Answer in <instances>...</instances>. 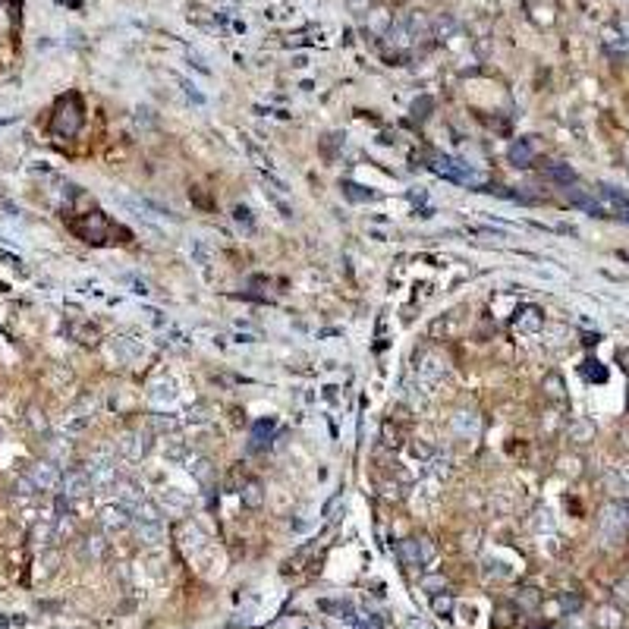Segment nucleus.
<instances>
[{
	"label": "nucleus",
	"mask_w": 629,
	"mask_h": 629,
	"mask_svg": "<svg viewBox=\"0 0 629 629\" xmlns=\"http://www.w3.org/2000/svg\"><path fill=\"white\" fill-rule=\"evenodd\" d=\"M63 491H67V497H82L91 491V475L85 472H69L67 478H63Z\"/></svg>",
	"instance_id": "obj_5"
},
{
	"label": "nucleus",
	"mask_w": 629,
	"mask_h": 629,
	"mask_svg": "<svg viewBox=\"0 0 629 629\" xmlns=\"http://www.w3.org/2000/svg\"><path fill=\"white\" fill-rule=\"evenodd\" d=\"M623 221H629V208H626V211H623Z\"/></svg>",
	"instance_id": "obj_16"
},
{
	"label": "nucleus",
	"mask_w": 629,
	"mask_h": 629,
	"mask_svg": "<svg viewBox=\"0 0 629 629\" xmlns=\"http://www.w3.org/2000/svg\"><path fill=\"white\" fill-rule=\"evenodd\" d=\"M570 201L576 208H582V211H588V214H601V205L592 199V195H585L582 189H570Z\"/></svg>",
	"instance_id": "obj_8"
},
{
	"label": "nucleus",
	"mask_w": 629,
	"mask_h": 629,
	"mask_svg": "<svg viewBox=\"0 0 629 629\" xmlns=\"http://www.w3.org/2000/svg\"><path fill=\"white\" fill-rule=\"evenodd\" d=\"M233 217H236V221H239V223H243V221H245V223H249V221H252V217H249V208H243V205H239V208H236V211H233Z\"/></svg>",
	"instance_id": "obj_15"
},
{
	"label": "nucleus",
	"mask_w": 629,
	"mask_h": 629,
	"mask_svg": "<svg viewBox=\"0 0 629 629\" xmlns=\"http://www.w3.org/2000/svg\"><path fill=\"white\" fill-rule=\"evenodd\" d=\"M582 375L588 377V381H607V368L601 362H595V359H588V362H582Z\"/></svg>",
	"instance_id": "obj_11"
},
{
	"label": "nucleus",
	"mask_w": 629,
	"mask_h": 629,
	"mask_svg": "<svg viewBox=\"0 0 629 629\" xmlns=\"http://www.w3.org/2000/svg\"><path fill=\"white\" fill-rule=\"evenodd\" d=\"M343 189H346V195H349L353 201H365V199H371V192H359L362 186H355V183H346Z\"/></svg>",
	"instance_id": "obj_13"
},
{
	"label": "nucleus",
	"mask_w": 629,
	"mask_h": 629,
	"mask_svg": "<svg viewBox=\"0 0 629 629\" xmlns=\"http://www.w3.org/2000/svg\"><path fill=\"white\" fill-rule=\"evenodd\" d=\"M522 315H526V318H519V321H516V324L522 327V331H538L541 321H544V318H541V311H538V309H526Z\"/></svg>",
	"instance_id": "obj_12"
},
{
	"label": "nucleus",
	"mask_w": 629,
	"mask_h": 629,
	"mask_svg": "<svg viewBox=\"0 0 629 629\" xmlns=\"http://www.w3.org/2000/svg\"><path fill=\"white\" fill-rule=\"evenodd\" d=\"M548 179H554V183H563V186H573L576 183V173H573V167H566V164H551L548 170Z\"/></svg>",
	"instance_id": "obj_7"
},
{
	"label": "nucleus",
	"mask_w": 629,
	"mask_h": 629,
	"mask_svg": "<svg viewBox=\"0 0 629 629\" xmlns=\"http://www.w3.org/2000/svg\"><path fill=\"white\" fill-rule=\"evenodd\" d=\"M359 629H368V626H359Z\"/></svg>",
	"instance_id": "obj_17"
},
{
	"label": "nucleus",
	"mask_w": 629,
	"mask_h": 629,
	"mask_svg": "<svg viewBox=\"0 0 629 629\" xmlns=\"http://www.w3.org/2000/svg\"><path fill=\"white\" fill-rule=\"evenodd\" d=\"M82 126V104L76 95H67L57 104V113H54V133L60 135H76Z\"/></svg>",
	"instance_id": "obj_2"
},
{
	"label": "nucleus",
	"mask_w": 629,
	"mask_h": 629,
	"mask_svg": "<svg viewBox=\"0 0 629 629\" xmlns=\"http://www.w3.org/2000/svg\"><path fill=\"white\" fill-rule=\"evenodd\" d=\"M32 481H35V488H51L54 481H57V472H54V466H47V463H41V466L35 469V472L29 475Z\"/></svg>",
	"instance_id": "obj_9"
},
{
	"label": "nucleus",
	"mask_w": 629,
	"mask_h": 629,
	"mask_svg": "<svg viewBox=\"0 0 629 629\" xmlns=\"http://www.w3.org/2000/svg\"><path fill=\"white\" fill-rule=\"evenodd\" d=\"M548 387H551V397H563V384H560V377H548Z\"/></svg>",
	"instance_id": "obj_14"
},
{
	"label": "nucleus",
	"mask_w": 629,
	"mask_h": 629,
	"mask_svg": "<svg viewBox=\"0 0 629 629\" xmlns=\"http://www.w3.org/2000/svg\"><path fill=\"white\" fill-rule=\"evenodd\" d=\"M73 233L79 239H85V243L101 245V243H107V236L113 233V227H111V221H107L101 211H89V214L82 217V221L73 223Z\"/></svg>",
	"instance_id": "obj_1"
},
{
	"label": "nucleus",
	"mask_w": 629,
	"mask_h": 629,
	"mask_svg": "<svg viewBox=\"0 0 629 629\" xmlns=\"http://www.w3.org/2000/svg\"><path fill=\"white\" fill-rule=\"evenodd\" d=\"M532 157H535V145L529 139H519L516 145H510V164H516V167H529Z\"/></svg>",
	"instance_id": "obj_6"
},
{
	"label": "nucleus",
	"mask_w": 629,
	"mask_h": 629,
	"mask_svg": "<svg viewBox=\"0 0 629 629\" xmlns=\"http://www.w3.org/2000/svg\"><path fill=\"white\" fill-rule=\"evenodd\" d=\"M243 503H245V507H252V510L265 503V491H261L258 481H249V485L243 488Z\"/></svg>",
	"instance_id": "obj_10"
},
{
	"label": "nucleus",
	"mask_w": 629,
	"mask_h": 629,
	"mask_svg": "<svg viewBox=\"0 0 629 629\" xmlns=\"http://www.w3.org/2000/svg\"><path fill=\"white\" fill-rule=\"evenodd\" d=\"M400 557L406 566H425L434 557V548L425 538H406V541H400Z\"/></svg>",
	"instance_id": "obj_4"
},
{
	"label": "nucleus",
	"mask_w": 629,
	"mask_h": 629,
	"mask_svg": "<svg viewBox=\"0 0 629 629\" xmlns=\"http://www.w3.org/2000/svg\"><path fill=\"white\" fill-rule=\"evenodd\" d=\"M626 526H629V507L626 503H620V500L607 503V510L601 513V532H604V538L617 541L623 532H626Z\"/></svg>",
	"instance_id": "obj_3"
}]
</instances>
